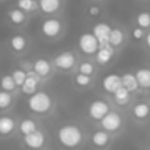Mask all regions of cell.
Instances as JSON below:
<instances>
[{
  "label": "cell",
  "instance_id": "obj_1",
  "mask_svg": "<svg viewBox=\"0 0 150 150\" xmlns=\"http://www.w3.org/2000/svg\"><path fill=\"white\" fill-rule=\"evenodd\" d=\"M56 137H57L59 144L63 149H68V150L78 149L83 144V141H84L83 129L78 125H75V124H65V125H62L57 129Z\"/></svg>",
  "mask_w": 150,
  "mask_h": 150
},
{
  "label": "cell",
  "instance_id": "obj_2",
  "mask_svg": "<svg viewBox=\"0 0 150 150\" xmlns=\"http://www.w3.org/2000/svg\"><path fill=\"white\" fill-rule=\"evenodd\" d=\"M27 105L34 115H47L53 108V99L46 91H35L34 94H30Z\"/></svg>",
  "mask_w": 150,
  "mask_h": 150
},
{
  "label": "cell",
  "instance_id": "obj_3",
  "mask_svg": "<svg viewBox=\"0 0 150 150\" xmlns=\"http://www.w3.org/2000/svg\"><path fill=\"white\" fill-rule=\"evenodd\" d=\"M77 62H78V57L72 50H65V52H60L54 56L53 59V66L62 72H69L72 71L75 66H77Z\"/></svg>",
  "mask_w": 150,
  "mask_h": 150
},
{
  "label": "cell",
  "instance_id": "obj_4",
  "mask_svg": "<svg viewBox=\"0 0 150 150\" xmlns=\"http://www.w3.org/2000/svg\"><path fill=\"white\" fill-rule=\"evenodd\" d=\"M40 30L46 38H57L63 31V22L59 18H47L41 22Z\"/></svg>",
  "mask_w": 150,
  "mask_h": 150
},
{
  "label": "cell",
  "instance_id": "obj_5",
  "mask_svg": "<svg viewBox=\"0 0 150 150\" xmlns=\"http://www.w3.org/2000/svg\"><path fill=\"white\" fill-rule=\"evenodd\" d=\"M122 124H124L122 116H121L118 112H115V110H109V112L100 119V125H102L103 131H106V132H109V134L119 131L121 127H122Z\"/></svg>",
  "mask_w": 150,
  "mask_h": 150
},
{
  "label": "cell",
  "instance_id": "obj_6",
  "mask_svg": "<svg viewBox=\"0 0 150 150\" xmlns=\"http://www.w3.org/2000/svg\"><path fill=\"white\" fill-rule=\"evenodd\" d=\"M78 47L84 54H94L99 49V41L91 33H83L78 38Z\"/></svg>",
  "mask_w": 150,
  "mask_h": 150
},
{
  "label": "cell",
  "instance_id": "obj_7",
  "mask_svg": "<svg viewBox=\"0 0 150 150\" xmlns=\"http://www.w3.org/2000/svg\"><path fill=\"white\" fill-rule=\"evenodd\" d=\"M110 110V106L108 102L102 100V99H97V100H93L88 106V116L94 121H100L108 112Z\"/></svg>",
  "mask_w": 150,
  "mask_h": 150
},
{
  "label": "cell",
  "instance_id": "obj_8",
  "mask_svg": "<svg viewBox=\"0 0 150 150\" xmlns=\"http://www.w3.org/2000/svg\"><path fill=\"white\" fill-rule=\"evenodd\" d=\"M24 144L31 150H38L46 144V134L43 131L37 129L28 135H24Z\"/></svg>",
  "mask_w": 150,
  "mask_h": 150
},
{
  "label": "cell",
  "instance_id": "obj_9",
  "mask_svg": "<svg viewBox=\"0 0 150 150\" xmlns=\"http://www.w3.org/2000/svg\"><path fill=\"white\" fill-rule=\"evenodd\" d=\"M33 71L38 75L41 80H46V78L50 77L52 72H53V65H52L47 59L40 57V59H37L35 62H33Z\"/></svg>",
  "mask_w": 150,
  "mask_h": 150
},
{
  "label": "cell",
  "instance_id": "obj_10",
  "mask_svg": "<svg viewBox=\"0 0 150 150\" xmlns=\"http://www.w3.org/2000/svg\"><path fill=\"white\" fill-rule=\"evenodd\" d=\"M113 54H115V49L109 44V43H106V44H100L99 46V49H97V52L94 53V56H96V62L99 63V65H108L112 59H113Z\"/></svg>",
  "mask_w": 150,
  "mask_h": 150
},
{
  "label": "cell",
  "instance_id": "obj_11",
  "mask_svg": "<svg viewBox=\"0 0 150 150\" xmlns=\"http://www.w3.org/2000/svg\"><path fill=\"white\" fill-rule=\"evenodd\" d=\"M40 81H41V78L38 77V75L34 72V71H30V72H27V78H25V81H24V84H22V93L24 94H34L35 91H37V88H38V86H40Z\"/></svg>",
  "mask_w": 150,
  "mask_h": 150
},
{
  "label": "cell",
  "instance_id": "obj_12",
  "mask_svg": "<svg viewBox=\"0 0 150 150\" xmlns=\"http://www.w3.org/2000/svg\"><path fill=\"white\" fill-rule=\"evenodd\" d=\"M110 25L106 24V22H99L93 27V31L91 34L96 37V40L99 41V46L100 44H106L108 40H109V34H110Z\"/></svg>",
  "mask_w": 150,
  "mask_h": 150
},
{
  "label": "cell",
  "instance_id": "obj_13",
  "mask_svg": "<svg viewBox=\"0 0 150 150\" xmlns=\"http://www.w3.org/2000/svg\"><path fill=\"white\" fill-rule=\"evenodd\" d=\"M16 129V121L15 118L9 116V115H3L0 116V135L2 137H9L15 132Z\"/></svg>",
  "mask_w": 150,
  "mask_h": 150
},
{
  "label": "cell",
  "instance_id": "obj_14",
  "mask_svg": "<svg viewBox=\"0 0 150 150\" xmlns=\"http://www.w3.org/2000/svg\"><path fill=\"white\" fill-rule=\"evenodd\" d=\"M38 9L44 15H53L57 13L62 8V0H37Z\"/></svg>",
  "mask_w": 150,
  "mask_h": 150
},
{
  "label": "cell",
  "instance_id": "obj_15",
  "mask_svg": "<svg viewBox=\"0 0 150 150\" xmlns=\"http://www.w3.org/2000/svg\"><path fill=\"white\" fill-rule=\"evenodd\" d=\"M122 84H121V77L118 74H109V75H106V77L103 78V81H102V87H103V90L106 91V93H109V94H112L116 88H119Z\"/></svg>",
  "mask_w": 150,
  "mask_h": 150
},
{
  "label": "cell",
  "instance_id": "obj_16",
  "mask_svg": "<svg viewBox=\"0 0 150 150\" xmlns=\"http://www.w3.org/2000/svg\"><path fill=\"white\" fill-rule=\"evenodd\" d=\"M134 75L138 83V88L150 90V68H140L135 71Z\"/></svg>",
  "mask_w": 150,
  "mask_h": 150
},
{
  "label": "cell",
  "instance_id": "obj_17",
  "mask_svg": "<svg viewBox=\"0 0 150 150\" xmlns=\"http://www.w3.org/2000/svg\"><path fill=\"white\" fill-rule=\"evenodd\" d=\"M91 143L97 147V149H105L109 146L110 143V134L103 131V129H99L96 132H93L91 135Z\"/></svg>",
  "mask_w": 150,
  "mask_h": 150
},
{
  "label": "cell",
  "instance_id": "obj_18",
  "mask_svg": "<svg viewBox=\"0 0 150 150\" xmlns=\"http://www.w3.org/2000/svg\"><path fill=\"white\" fill-rule=\"evenodd\" d=\"M132 116L138 121H143V119H147L150 116V105L146 103V102H138L134 105L132 108Z\"/></svg>",
  "mask_w": 150,
  "mask_h": 150
},
{
  "label": "cell",
  "instance_id": "obj_19",
  "mask_svg": "<svg viewBox=\"0 0 150 150\" xmlns=\"http://www.w3.org/2000/svg\"><path fill=\"white\" fill-rule=\"evenodd\" d=\"M9 46H11V49H12L15 53H22V52L27 50L28 41H27V38H25L24 35L16 34V35H13V37L9 40Z\"/></svg>",
  "mask_w": 150,
  "mask_h": 150
},
{
  "label": "cell",
  "instance_id": "obj_20",
  "mask_svg": "<svg viewBox=\"0 0 150 150\" xmlns=\"http://www.w3.org/2000/svg\"><path fill=\"white\" fill-rule=\"evenodd\" d=\"M112 94H113V100L118 106H127L131 100V93L127 88H124L122 86L119 88H116Z\"/></svg>",
  "mask_w": 150,
  "mask_h": 150
},
{
  "label": "cell",
  "instance_id": "obj_21",
  "mask_svg": "<svg viewBox=\"0 0 150 150\" xmlns=\"http://www.w3.org/2000/svg\"><path fill=\"white\" fill-rule=\"evenodd\" d=\"M124 41H125V34H124V31H122L121 28H112V30H110V34H109L108 43H109L113 49H116V47L122 46Z\"/></svg>",
  "mask_w": 150,
  "mask_h": 150
},
{
  "label": "cell",
  "instance_id": "obj_22",
  "mask_svg": "<svg viewBox=\"0 0 150 150\" xmlns=\"http://www.w3.org/2000/svg\"><path fill=\"white\" fill-rule=\"evenodd\" d=\"M121 84H122V87L127 88L129 93H134V91L138 90V83H137V80H135V75H134V74H129V72L124 74L122 77H121Z\"/></svg>",
  "mask_w": 150,
  "mask_h": 150
},
{
  "label": "cell",
  "instance_id": "obj_23",
  "mask_svg": "<svg viewBox=\"0 0 150 150\" xmlns=\"http://www.w3.org/2000/svg\"><path fill=\"white\" fill-rule=\"evenodd\" d=\"M18 128H19V132H21L22 135H28V134H31V132H34V131L38 129L37 122H35L34 119H31V118L22 119V121L19 122Z\"/></svg>",
  "mask_w": 150,
  "mask_h": 150
},
{
  "label": "cell",
  "instance_id": "obj_24",
  "mask_svg": "<svg viewBox=\"0 0 150 150\" xmlns=\"http://www.w3.org/2000/svg\"><path fill=\"white\" fill-rule=\"evenodd\" d=\"M8 18L11 19L12 24H15V25H22V24L27 21V13L22 12L21 9H18V8H13V9H11V11L8 12Z\"/></svg>",
  "mask_w": 150,
  "mask_h": 150
},
{
  "label": "cell",
  "instance_id": "obj_25",
  "mask_svg": "<svg viewBox=\"0 0 150 150\" xmlns=\"http://www.w3.org/2000/svg\"><path fill=\"white\" fill-rule=\"evenodd\" d=\"M16 8L25 13H30L38 9V3H37V0H16Z\"/></svg>",
  "mask_w": 150,
  "mask_h": 150
},
{
  "label": "cell",
  "instance_id": "obj_26",
  "mask_svg": "<svg viewBox=\"0 0 150 150\" xmlns=\"http://www.w3.org/2000/svg\"><path fill=\"white\" fill-rule=\"evenodd\" d=\"M0 87H2L3 91H8V93H13L18 88L11 74L9 75H3L2 77V80H0Z\"/></svg>",
  "mask_w": 150,
  "mask_h": 150
},
{
  "label": "cell",
  "instance_id": "obj_27",
  "mask_svg": "<svg viewBox=\"0 0 150 150\" xmlns=\"http://www.w3.org/2000/svg\"><path fill=\"white\" fill-rule=\"evenodd\" d=\"M74 83L80 88H87V87H90L93 84V78L90 77V75H84V74H78L77 72V75L74 77Z\"/></svg>",
  "mask_w": 150,
  "mask_h": 150
},
{
  "label": "cell",
  "instance_id": "obj_28",
  "mask_svg": "<svg viewBox=\"0 0 150 150\" xmlns=\"http://www.w3.org/2000/svg\"><path fill=\"white\" fill-rule=\"evenodd\" d=\"M13 103V96L8 91L0 90V110H6L12 106Z\"/></svg>",
  "mask_w": 150,
  "mask_h": 150
},
{
  "label": "cell",
  "instance_id": "obj_29",
  "mask_svg": "<svg viewBox=\"0 0 150 150\" xmlns=\"http://www.w3.org/2000/svg\"><path fill=\"white\" fill-rule=\"evenodd\" d=\"M77 71H78V74H84V75H90V77H93V74L96 72V68H94L93 62L84 60V62H81L77 66Z\"/></svg>",
  "mask_w": 150,
  "mask_h": 150
},
{
  "label": "cell",
  "instance_id": "obj_30",
  "mask_svg": "<svg viewBox=\"0 0 150 150\" xmlns=\"http://www.w3.org/2000/svg\"><path fill=\"white\" fill-rule=\"evenodd\" d=\"M135 22H137V27L143 30L150 28V12H140L135 18Z\"/></svg>",
  "mask_w": 150,
  "mask_h": 150
},
{
  "label": "cell",
  "instance_id": "obj_31",
  "mask_svg": "<svg viewBox=\"0 0 150 150\" xmlns=\"http://www.w3.org/2000/svg\"><path fill=\"white\" fill-rule=\"evenodd\" d=\"M11 75H12V78H13L16 87H22V84H24V81H25V78H27V72L22 71L21 68H16V69L12 71Z\"/></svg>",
  "mask_w": 150,
  "mask_h": 150
},
{
  "label": "cell",
  "instance_id": "obj_32",
  "mask_svg": "<svg viewBox=\"0 0 150 150\" xmlns=\"http://www.w3.org/2000/svg\"><path fill=\"white\" fill-rule=\"evenodd\" d=\"M87 12H88V15H90L91 18H97V16L102 15V8H100L99 5H90V6L87 8Z\"/></svg>",
  "mask_w": 150,
  "mask_h": 150
},
{
  "label": "cell",
  "instance_id": "obj_33",
  "mask_svg": "<svg viewBox=\"0 0 150 150\" xmlns=\"http://www.w3.org/2000/svg\"><path fill=\"white\" fill-rule=\"evenodd\" d=\"M131 35H132V38L134 40H137V41H140V40H143L144 38V30L143 28H140V27H135L134 30H132V33H131Z\"/></svg>",
  "mask_w": 150,
  "mask_h": 150
},
{
  "label": "cell",
  "instance_id": "obj_34",
  "mask_svg": "<svg viewBox=\"0 0 150 150\" xmlns=\"http://www.w3.org/2000/svg\"><path fill=\"white\" fill-rule=\"evenodd\" d=\"M19 68L25 72H30L33 71V62H27V60H21L19 62Z\"/></svg>",
  "mask_w": 150,
  "mask_h": 150
},
{
  "label": "cell",
  "instance_id": "obj_35",
  "mask_svg": "<svg viewBox=\"0 0 150 150\" xmlns=\"http://www.w3.org/2000/svg\"><path fill=\"white\" fill-rule=\"evenodd\" d=\"M144 40H146V46L150 49V31H149V33L144 35Z\"/></svg>",
  "mask_w": 150,
  "mask_h": 150
}]
</instances>
